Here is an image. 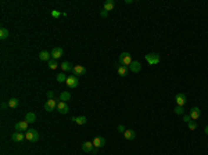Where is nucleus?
Here are the masks:
<instances>
[{"label": "nucleus", "mask_w": 208, "mask_h": 155, "mask_svg": "<svg viewBox=\"0 0 208 155\" xmlns=\"http://www.w3.org/2000/svg\"><path fill=\"white\" fill-rule=\"evenodd\" d=\"M146 58V61H147V64H150V65H155V64H158L160 63V54L158 53H149V54H146L144 55Z\"/></svg>", "instance_id": "nucleus-1"}, {"label": "nucleus", "mask_w": 208, "mask_h": 155, "mask_svg": "<svg viewBox=\"0 0 208 155\" xmlns=\"http://www.w3.org/2000/svg\"><path fill=\"white\" fill-rule=\"evenodd\" d=\"M25 139L29 140L31 143H35V141L39 140V133L38 130H35V129H28L26 133H25Z\"/></svg>", "instance_id": "nucleus-2"}, {"label": "nucleus", "mask_w": 208, "mask_h": 155, "mask_svg": "<svg viewBox=\"0 0 208 155\" xmlns=\"http://www.w3.org/2000/svg\"><path fill=\"white\" fill-rule=\"evenodd\" d=\"M119 63H121L124 67L129 68V65L132 64V55L129 53H126V51L121 53V55H119Z\"/></svg>", "instance_id": "nucleus-3"}, {"label": "nucleus", "mask_w": 208, "mask_h": 155, "mask_svg": "<svg viewBox=\"0 0 208 155\" xmlns=\"http://www.w3.org/2000/svg\"><path fill=\"white\" fill-rule=\"evenodd\" d=\"M57 105H58V102L56 101V100H47V101L44 102V109L47 112H53V109L54 108H57Z\"/></svg>", "instance_id": "nucleus-4"}, {"label": "nucleus", "mask_w": 208, "mask_h": 155, "mask_svg": "<svg viewBox=\"0 0 208 155\" xmlns=\"http://www.w3.org/2000/svg\"><path fill=\"white\" fill-rule=\"evenodd\" d=\"M72 72L75 76H83L85 73H86V68L82 67V65H75L72 68Z\"/></svg>", "instance_id": "nucleus-5"}, {"label": "nucleus", "mask_w": 208, "mask_h": 155, "mask_svg": "<svg viewBox=\"0 0 208 155\" xmlns=\"http://www.w3.org/2000/svg\"><path fill=\"white\" fill-rule=\"evenodd\" d=\"M68 85V87H71V89H75V87L79 85V82H78V78L75 76V75H72V76H68L67 78V82H65Z\"/></svg>", "instance_id": "nucleus-6"}, {"label": "nucleus", "mask_w": 208, "mask_h": 155, "mask_svg": "<svg viewBox=\"0 0 208 155\" xmlns=\"http://www.w3.org/2000/svg\"><path fill=\"white\" fill-rule=\"evenodd\" d=\"M15 130L17 132H26L28 130V122L26 121H21V122H17L15 123Z\"/></svg>", "instance_id": "nucleus-7"}, {"label": "nucleus", "mask_w": 208, "mask_h": 155, "mask_svg": "<svg viewBox=\"0 0 208 155\" xmlns=\"http://www.w3.org/2000/svg\"><path fill=\"white\" fill-rule=\"evenodd\" d=\"M51 57H53V60H58V58H61L63 57V54H64V50L61 47H54L53 50H51Z\"/></svg>", "instance_id": "nucleus-8"}, {"label": "nucleus", "mask_w": 208, "mask_h": 155, "mask_svg": "<svg viewBox=\"0 0 208 155\" xmlns=\"http://www.w3.org/2000/svg\"><path fill=\"white\" fill-rule=\"evenodd\" d=\"M190 116H192V121H197L200 118V115H201V111H200L199 107H193L192 109H190Z\"/></svg>", "instance_id": "nucleus-9"}, {"label": "nucleus", "mask_w": 208, "mask_h": 155, "mask_svg": "<svg viewBox=\"0 0 208 155\" xmlns=\"http://www.w3.org/2000/svg\"><path fill=\"white\" fill-rule=\"evenodd\" d=\"M92 143L94 145V148H101V147L106 145V139L104 137H94V140Z\"/></svg>", "instance_id": "nucleus-10"}, {"label": "nucleus", "mask_w": 208, "mask_h": 155, "mask_svg": "<svg viewBox=\"0 0 208 155\" xmlns=\"http://www.w3.org/2000/svg\"><path fill=\"white\" fill-rule=\"evenodd\" d=\"M57 109H58V112H60V114H63V115L68 114V111H69V108H68V105H67V102H64V101L58 102Z\"/></svg>", "instance_id": "nucleus-11"}, {"label": "nucleus", "mask_w": 208, "mask_h": 155, "mask_svg": "<svg viewBox=\"0 0 208 155\" xmlns=\"http://www.w3.org/2000/svg\"><path fill=\"white\" fill-rule=\"evenodd\" d=\"M129 69H131V72H133V73L140 72V69H142L140 63H139V61H132V64L129 65Z\"/></svg>", "instance_id": "nucleus-12"}, {"label": "nucleus", "mask_w": 208, "mask_h": 155, "mask_svg": "<svg viewBox=\"0 0 208 155\" xmlns=\"http://www.w3.org/2000/svg\"><path fill=\"white\" fill-rule=\"evenodd\" d=\"M175 101H176V104L179 107H183L184 102H186V96H184L183 93H179V94H176V97H175Z\"/></svg>", "instance_id": "nucleus-13"}, {"label": "nucleus", "mask_w": 208, "mask_h": 155, "mask_svg": "<svg viewBox=\"0 0 208 155\" xmlns=\"http://www.w3.org/2000/svg\"><path fill=\"white\" fill-rule=\"evenodd\" d=\"M24 139H25V134H24V133H21V132L13 133V136H11V140L15 141V143H21Z\"/></svg>", "instance_id": "nucleus-14"}, {"label": "nucleus", "mask_w": 208, "mask_h": 155, "mask_svg": "<svg viewBox=\"0 0 208 155\" xmlns=\"http://www.w3.org/2000/svg\"><path fill=\"white\" fill-rule=\"evenodd\" d=\"M93 148H94V145H93L92 141H85L82 144V150L85 151V152H92Z\"/></svg>", "instance_id": "nucleus-15"}, {"label": "nucleus", "mask_w": 208, "mask_h": 155, "mask_svg": "<svg viewBox=\"0 0 208 155\" xmlns=\"http://www.w3.org/2000/svg\"><path fill=\"white\" fill-rule=\"evenodd\" d=\"M115 7V1L114 0H107L104 6H103V10H106V11H111L112 9Z\"/></svg>", "instance_id": "nucleus-16"}, {"label": "nucleus", "mask_w": 208, "mask_h": 155, "mask_svg": "<svg viewBox=\"0 0 208 155\" xmlns=\"http://www.w3.org/2000/svg\"><path fill=\"white\" fill-rule=\"evenodd\" d=\"M72 122H75L76 125H85V123L87 122V119H86V116H85V115H82V116H76V118L74 116V118H72Z\"/></svg>", "instance_id": "nucleus-17"}, {"label": "nucleus", "mask_w": 208, "mask_h": 155, "mask_svg": "<svg viewBox=\"0 0 208 155\" xmlns=\"http://www.w3.org/2000/svg\"><path fill=\"white\" fill-rule=\"evenodd\" d=\"M50 57H51V54L49 53V51H46V50H43V51L39 53V58H40L42 61H50Z\"/></svg>", "instance_id": "nucleus-18"}, {"label": "nucleus", "mask_w": 208, "mask_h": 155, "mask_svg": "<svg viewBox=\"0 0 208 155\" xmlns=\"http://www.w3.org/2000/svg\"><path fill=\"white\" fill-rule=\"evenodd\" d=\"M74 65L69 61H64L63 64H61V69H63V72H67V71H72Z\"/></svg>", "instance_id": "nucleus-19"}, {"label": "nucleus", "mask_w": 208, "mask_h": 155, "mask_svg": "<svg viewBox=\"0 0 208 155\" xmlns=\"http://www.w3.org/2000/svg\"><path fill=\"white\" fill-rule=\"evenodd\" d=\"M124 137H125L126 140H133V139L136 137L135 130H125V133H124Z\"/></svg>", "instance_id": "nucleus-20"}, {"label": "nucleus", "mask_w": 208, "mask_h": 155, "mask_svg": "<svg viewBox=\"0 0 208 155\" xmlns=\"http://www.w3.org/2000/svg\"><path fill=\"white\" fill-rule=\"evenodd\" d=\"M25 121L28 122V123H32V122L36 121V115H35L34 112H28V114L25 115Z\"/></svg>", "instance_id": "nucleus-21"}, {"label": "nucleus", "mask_w": 208, "mask_h": 155, "mask_svg": "<svg viewBox=\"0 0 208 155\" xmlns=\"http://www.w3.org/2000/svg\"><path fill=\"white\" fill-rule=\"evenodd\" d=\"M60 100L64 102H67L68 100H71V93L69 92H63L61 94H60Z\"/></svg>", "instance_id": "nucleus-22"}, {"label": "nucleus", "mask_w": 208, "mask_h": 155, "mask_svg": "<svg viewBox=\"0 0 208 155\" xmlns=\"http://www.w3.org/2000/svg\"><path fill=\"white\" fill-rule=\"evenodd\" d=\"M18 105H19V100H18V98H14V97H13V98H10V100H9V107H10V108H17Z\"/></svg>", "instance_id": "nucleus-23"}, {"label": "nucleus", "mask_w": 208, "mask_h": 155, "mask_svg": "<svg viewBox=\"0 0 208 155\" xmlns=\"http://www.w3.org/2000/svg\"><path fill=\"white\" fill-rule=\"evenodd\" d=\"M10 36V32H9V29H6V28H1L0 29V39H7Z\"/></svg>", "instance_id": "nucleus-24"}, {"label": "nucleus", "mask_w": 208, "mask_h": 155, "mask_svg": "<svg viewBox=\"0 0 208 155\" xmlns=\"http://www.w3.org/2000/svg\"><path fill=\"white\" fill-rule=\"evenodd\" d=\"M67 78L68 76H65V73L61 72V73H58L57 76H56V79H57L58 83H64V82H67Z\"/></svg>", "instance_id": "nucleus-25"}, {"label": "nucleus", "mask_w": 208, "mask_h": 155, "mask_svg": "<svg viewBox=\"0 0 208 155\" xmlns=\"http://www.w3.org/2000/svg\"><path fill=\"white\" fill-rule=\"evenodd\" d=\"M128 69H129V68H128V67H124V65H122V67H118V73H119L121 76H126V73H128Z\"/></svg>", "instance_id": "nucleus-26"}, {"label": "nucleus", "mask_w": 208, "mask_h": 155, "mask_svg": "<svg viewBox=\"0 0 208 155\" xmlns=\"http://www.w3.org/2000/svg\"><path fill=\"white\" fill-rule=\"evenodd\" d=\"M49 68H50V69H57L58 68V64H57V61H56V60H50V61H49Z\"/></svg>", "instance_id": "nucleus-27"}, {"label": "nucleus", "mask_w": 208, "mask_h": 155, "mask_svg": "<svg viewBox=\"0 0 208 155\" xmlns=\"http://www.w3.org/2000/svg\"><path fill=\"white\" fill-rule=\"evenodd\" d=\"M187 125H189L190 130H196V129H197V122H196V121H190Z\"/></svg>", "instance_id": "nucleus-28"}, {"label": "nucleus", "mask_w": 208, "mask_h": 155, "mask_svg": "<svg viewBox=\"0 0 208 155\" xmlns=\"http://www.w3.org/2000/svg\"><path fill=\"white\" fill-rule=\"evenodd\" d=\"M61 15H63V13H60L57 10H53V11H51V17H53V18H60Z\"/></svg>", "instance_id": "nucleus-29"}, {"label": "nucleus", "mask_w": 208, "mask_h": 155, "mask_svg": "<svg viewBox=\"0 0 208 155\" xmlns=\"http://www.w3.org/2000/svg\"><path fill=\"white\" fill-rule=\"evenodd\" d=\"M175 114H178V115H182V114H183V107H176V108H175Z\"/></svg>", "instance_id": "nucleus-30"}, {"label": "nucleus", "mask_w": 208, "mask_h": 155, "mask_svg": "<svg viewBox=\"0 0 208 155\" xmlns=\"http://www.w3.org/2000/svg\"><path fill=\"white\" fill-rule=\"evenodd\" d=\"M183 121L186 122V123H189V122L192 121V116H190L189 114H187V115H183Z\"/></svg>", "instance_id": "nucleus-31"}, {"label": "nucleus", "mask_w": 208, "mask_h": 155, "mask_svg": "<svg viewBox=\"0 0 208 155\" xmlns=\"http://www.w3.org/2000/svg\"><path fill=\"white\" fill-rule=\"evenodd\" d=\"M117 129H118V132H119V133H125V127H124L122 125H118V127H117Z\"/></svg>", "instance_id": "nucleus-32"}, {"label": "nucleus", "mask_w": 208, "mask_h": 155, "mask_svg": "<svg viewBox=\"0 0 208 155\" xmlns=\"http://www.w3.org/2000/svg\"><path fill=\"white\" fill-rule=\"evenodd\" d=\"M47 97H49V100H54V93L53 92H47Z\"/></svg>", "instance_id": "nucleus-33"}, {"label": "nucleus", "mask_w": 208, "mask_h": 155, "mask_svg": "<svg viewBox=\"0 0 208 155\" xmlns=\"http://www.w3.org/2000/svg\"><path fill=\"white\" fill-rule=\"evenodd\" d=\"M100 15H101L103 18H106L107 15H108V11H106V10H101V13H100Z\"/></svg>", "instance_id": "nucleus-34"}, {"label": "nucleus", "mask_w": 208, "mask_h": 155, "mask_svg": "<svg viewBox=\"0 0 208 155\" xmlns=\"http://www.w3.org/2000/svg\"><path fill=\"white\" fill-rule=\"evenodd\" d=\"M7 107H9V104H7V102H1V108H3V109H6Z\"/></svg>", "instance_id": "nucleus-35"}, {"label": "nucleus", "mask_w": 208, "mask_h": 155, "mask_svg": "<svg viewBox=\"0 0 208 155\" xmlns=\"http://www.w3.org/2000/svg\"><path fill=\"white\" fill-rule=\"evenodd\" d=\"M97 150H99V148H93V151H92V154H93V155H96V154H97Z\"/></svg>", "instance_id": "nucleus-36"}, {"label": "nucleus", "mask_w": 208, "mask_h": 155, "mask_svg": "<svg viewBox=\"0 0 208 155\" xmlns=\"http://www.w3.org/2000/svg\"><path fill=\"white\" fill-rule=\"evenodd\" d=\"M204 132H205V133H207V134H208V125L205 126V129H204Z\"/></svg>", "instance_id": "nucleus-37"}]
</instances>
